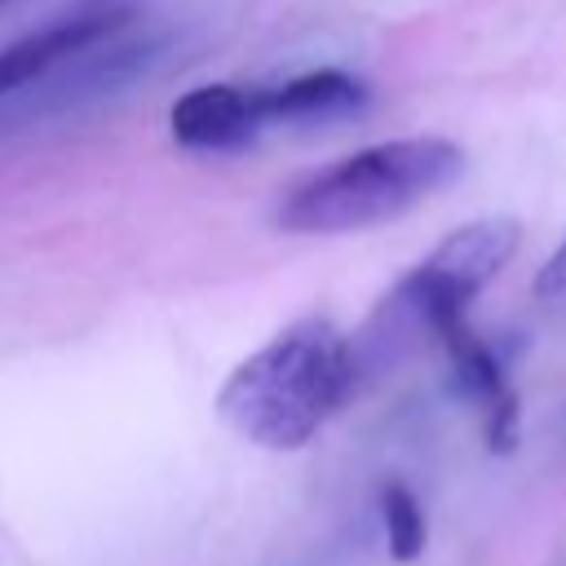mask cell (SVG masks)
<instances>
[{"label":"cell","instance_id":"6da1fadb","mask_svg":"<svg viewBox=\"0 0 566 566\" xmlns=\"http://www.w3.org/2000/svg\"><path fill=\"white\" fill-rule=\"evenodd\" d=\"M358 380L354 340L314 314L248 354L226 376L217 411L239 438L265 451H301L349 402Z\"/></svg>","mask_w":566,"mask_h":566},{"label":"cell","instance_id":"7a4b0ae2","mask_svg":"<svg viewBox=\"0 0 566 566\" xmlns=\"http://www.w3.org/2000/svg\"><path fill=\"white\" fill-rule=\"evenodd\" d=\"M517 221L513 217H478L451 230L416 270H407L371 310L367 327L354 336V358L363 376L389 371L424 340H442L469 314V301L509 265L517 252Z\"/></svg>","mask_w":566,"mask_h":566},{"label":"cell","instance_id":"3957f363","mask_svg":"<svg viewBox=\"0 0 566 566\" xmlns=\"http://www.w3.org/2000/svg\"><path fill=\"white\" fill-rule=\"evenodd\" d=\"M464 172V150L447 137H394L363 146L296 181L274 221L292 234H349L394 221L447 190Z\"/></svg>","mask_w":566,"mask_h":566},{"label":"cell","instance_id":"277c9868","mask_svg":"<svg viewBox=\"0 0 566 566\" xmlns=\"http://www.w3.org/2000/svg\"><path fill=\"white\" fill-rule=\"evenodd\" d=\"M128 22H133V4L128 0H84L71 13L53 18L49 27L4 44L0 49V97L44 80L62 57H71V53L115 35V31H124Z\"/></svg>","mask_w":566,"mask_h":566},{"label":"cell","instance_id":"5b68a950","mask_svg":"<svg viewBox=\"0 0 566 566\" xmlns=\"http://www.w3.org/2000/svg\"><path fill=\"white\" fill-rule=\"evenodd\" d=\"M168 128L186 150L230 155L252 146L270 124L261 106V88L243 84H199L181 93L168 111Z\"/></svg>","mask_w":566,"mask_h":566},{"label":"cell","instance_id":"8992f818","mask_svg":"<svg viewBox=\"0 0 566 566\" xmlns=\"http://www.w3.org/2000/svg\"><path fill=\"white\" fill-rule=\"evenodd\" d=\"M438 345L447 354L455 394L478 407L482 433H486L491 451H513L517 447V394L509 385V371H504L500 354L469 327V318L447 327Z\"/></svg>","mask_w":566,"mask_h":566},{"label":"cell","instance_id":"52a82bcc","mask_svg":"<svg viewBox=\"0 0 566 566\" xmlns=\"http://www.w3.org/2000/svg\"><path fill=\"white\" fill-rule=\"evenodd\" d=\"M155 57H159V40H124V31H115L71 57H62L44 80H35V84H49V88H40V111H49V106L66 111V106L119 93L124 84L146 75Z\"/></svg>","mask_w":566,"mask_h":566},{"label":"cell","instance_id":"ba28073f","mask_svg":"<svg viewBox=\"0 0 566 566\" xmlns=\"http://www.w3.org/2000/svg\"><path fill=\"white\" fill-rule=\"evenodd\" d=\"M261 106L270 128H318V124L358 119L371 106V88L336 66H323L261 88Z\"/></svg>","mask_w":566,"mask_h":566},{"label":"cell","instance_id":"9c48e42d","mask_svg":"<svg viewBox=\"0 0 566 566\" xmlns=\"http://www.w3.org/2000/svg\"><path fill=\"white\" fill-rule=\"evenodd\" d=\"M380 522H385V544L394 562H416L429 539V522L420 500L411 495L407 482H385L380 486Z\"/></svg>","mask_w":566,"mask_h":566},{"label":"cell","instance_id":"30bf717a","mask_svg":"<svg viewBox=\"0 0 566 566\" xmlns=\"http://www.w3.org/2000/svg\"><path fill=\"white\" fill-rule=\"evenodd\" d=\"M535 296H544V301H557V296H566V239L553 248V256L539 265V274H535Z\"/></svg>","mask_w":566,"mask_h":566}]
</instances>
